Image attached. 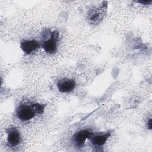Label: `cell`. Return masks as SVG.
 Listing matches in <instances>:
<instances>
[{
    "instance_id": "8992f818",
    "label": "cell",
    "mask_w": 152,
    "mask_h": 152,
    "mask_svg": "<svg viewBox=\"0 0 152 152\" xmlns=\"http://www.w3.org/2000/svg\"><path fill=\"white\" fill-rule=\"evenodd\" d=\"M91 131L88 129H81L75 132L72 137V141L75 147L81 148L86 142V140L89 138Z\"/></svg>"
},
{
    "instance_id": "52a82bcc",
    "label": "cell",
    "mask_w": 152,
    "mask_h": 152,
    "mask_svg": "<svg viewBox=\"0 0 152 152\" xmlns=\"http://www.w3.org/2000/svg\"><path fill=\"white\" fill-rule=\"evenodd\" d=\"M41 48L40 43L36 40H24L20 42V48L26 55H30Z\"/></svg>"
},
{
    "instance_id": "7a4b0ae2",
    "label": "cell",
    "mask_w": 152,
    "mask_h": 152,
    "mask_svg": "<svg viewBox=\"0 0 152 152\" xmlns=\"http://www.w3.org/2000/svg\"><path fill=\"white\" fill-rule=\"evenodd\" d=\"M59 31L55 29L49 28L43 30L41 33V39L39 41L41 48L49 54H55L58 50V42Z\"/></svg>"
},
{
    "instance_id": "277c9868",
    "label": "cell",
    "mask_w": 152,
    "mask_h": 152,
    "mask_svg": "<svg viewBox=\"0 0 152 152\" xmlns=\"http://www.w3.org/2000/svg\"><path fill=\"white\" fill-rule=\"evenodd\" d=\"M110 135L111 132L110 131L91 132L88 139L90 141L91 144L94 148H100L103 147Z\"/></svg>"
},
{
    "instance_id": "9c48e42d",
    "label": "cell",
    "mask_w": 152,
    "mask_h": 152,
    "mask_svg": "<svg viewBox=\"0 0 152 152\" xmlns=\"http://www.w3.org/2000/svg\"><path fill=\"white\" fill-rule=\"evenodd\" d=\"M151 1H137L138 3H141V4H144V5H149L151 3Z\"/></svg>"
},
{
    "instance_id": "3957f363",
    "label": "cell",
    "mask_w": 152,
    "mask_h": 152,
    "mask_svg": "<svg viewBox=\"0 0 152 152\" xmlns=\"http://www.w3.org/2000/svg\"><path fill=\"white\" fill-rule=\"evenodd\" d=\"M107 2L103 1L100 5L90 9L87 14V20L91 24H99L102 21L107 11Z\"/></svg>"
},
{
    "instance_id": "30bf717a",
    "label": "cell",
    "mask_w": 152,
    "mask_h": 152,
    "mask_svg": "<svg viewBox=\"0 0 152 152\" xmlns=\"http://www.w3.org/2000/svg\"><path fill=\"white\" fill-rule=\"evenodd\" d=\"M147 128L151 129V119L150 118L147 123Z\"/></svg>"
},
{
    "instance_id": "5b68a950",
    "label": "cell",
    "mask_w": 152,
    "mask_h": 152,
    "mask_svg": "<svg viewBox=\"0 0 152 152\" xmlns=\"http://www.w3.org/2000/svg\"><path fill=\"white\" fill-rule=\"evenodd\" d=\"M7 145L9 147L14 148L21 142V135L19 131L15 127H10L7 130Z\"/></svg>"
},
{
    "instance_id": "6da1fadb",
    "label": "cell",
    "mask_w": 152,
    "mask_h": 152,
    "mask_svg": "<svg viewBox=\"0 0 152 152\" xmlns=\"http://www.w3.org/2000/svg\"><path fill=\"white\" fill-rule=\"evenodd\" d=\"M45 106L44 104L33 102L29 100H23L16 108V116L22 121H28L36 116L43 114Z\"/></svg>"
},
{
    "instance_id": "ba28073f",
    "label": "cell",
    "mask_w": 152,
    "mask_h": 152,
    "mask_svg": "<svg viewBox=\"0 0 152 152\" xmlns=\"http://www.w3.org/2000/svg\"><path fill=\"white\" fill-rule=\"evenodd\" d=\"M76 83L75 81L72 79L63 78L58 81L57 83V87L58 90L62 93H67L72 91Z\"/></svg>"
}]
</instances>
